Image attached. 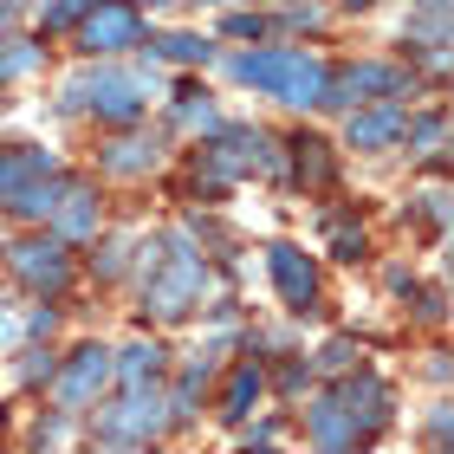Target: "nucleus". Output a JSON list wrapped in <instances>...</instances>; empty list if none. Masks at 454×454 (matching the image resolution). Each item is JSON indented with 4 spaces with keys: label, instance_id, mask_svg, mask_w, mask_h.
I'll list each match as a JSON object with an SVG mask.
<instances>
[{
    "label": "nucleus",
    "instance_id": "a211bd4d",
    "mask_svg": "<svg viewBox=\"0 0 454 454\" xmlns=\"http://www.w3.org/2000/svg\"><path fill=\"white\" fill-rule=\"evenodd\" d=\"M150 46H156L162 59H182V66L208 59V39H195V33H162V39H150Z\"/></svg>",
    "mask_w": 454,
    "mask_h": 454
},
{
    "label": "nucleus",
    "instance_id": "0eeeda50",
    "mask_svg": "<svg viewBox=\"0 0 454 454\" xmlns=\"http://www.w3.org/2000/svg\"><path fill=\"white\" fill-rule=\"evenodd\" d=\"M403 78L389 72V66H350L338 85L325 78V91H318V105H357V98H377V91H396Z\"/></svg>",
    "mask_w": 454,
    "mask_h": 454
},
{
    "label": "nucleus",
    "instance_id": "7ed1b4c3",
    "mask_svg": "<svg viewBox=\"0 0 454 454\" xmlns=\"http://www.w3.org/2000/svg\"><path fill=\"white\" fill-rule=\"evenodd\" d=\"M66 105H91L105 117H137L143 111V85H137V78H123V72H85V78H72V85H66Z\"/></svg>",
    "mask_w": 454,
    "mask_h": 454
},
{
    "label": "nucleus",
    "instance_id": "20e7f679",
    "mask_svg": "<svg viewBox=\"0 0 454 454\" xmlns=\"http://www.w3.org/2000/svg\"><path fill=\"white\" fill-rule=\"evenodd\" d=\"M201 279H208V273H201V254H189V240H176V266L162 279H150V312L156 318H182L189 299L201 293Z\"/></svg>",
    "mask_w": 454,
    "mask_h": 454
},
{
    "label": "nucleus",
    "instance_id": "393cba45",
    "mask_svg": "<svg viewBox=\"0 0 454 454\" xmlns=\"http://www.w3.org/2000/svg\"><path fill=\"white\" fill-rule=\"evenodd\" d=\"M227 33H234V39H260V20L254 13H234V20H227Z\"/></svg>",
    "mask_w": 454,
    "mask_h": 454
},
{
    "label": "nucleus",
    "instance_id": "f3484780",
    "mask_svg": "<svg viewBox=\"0 0 454 454\" xmlns=\"http://www.w3.org/2000/svg\"><path fill=\"white\" fill-rule=\"evenodd\" d=\"M409 39H428V46H442V39H448V0H422V13L409 20Z\"/></svg>",
    "mask_w": 454,
    "mask_h": 454
},
{
    "label": "nucleus",
    "instance_id": "ddd939ff",
    "mask_svg": "<svg viewBox=\"0 0 454 454\" xmlns=\"http://www.w3.org/2000/svg\"><path fill=\"white\" fill-rule=\"evenodd\" d=\"M312 435H318L325 448H344V442H357V422L344 416V403H318V409H312Z\"/></svg>",
    "mask_w": 454,
    "mask_h": 454
},
{
    "label": "nucleus",
    "instance_id": "a878e982",
    "mask_svg": "<svg viewBox=\"0 0 454 454\" xmlns=\"http://www.w3.org/2000/svg\"><path fill=\"white\" fill-rule=\"evenodd\" d=\"M20 13V0H0V20H13Z\"/></svg>",
    "mask_w": 454,
    "mask_h": 454
},
{
    "label": "nucleus",
    "instance_id": "6e6552de",
    "mask_svg": "<svg viewBox=\"0 0 454 454\" xmlns=\"http://www.w3.org/2000/svg\"><path fill=\"white\" fill-rule=\"evenodd\" d=\"M273 279H279V293H286V305H312V293H318V273H312V260L299 254V247H273Z\"/></svg>",
    "mask_w": 454,
    "mask_h": 454
},
{
    "label": "nucleus",
    "instance_id": "412c9836",
    "mask_svg": "<svg viewBox=\"0 0 454 454\" xmlns=\"http://www.w3.org/2000/svg\"><path fill=\"white\" fill-rule=\"evenodd\" d=\"M299 162H305V176H312V182H325V169H332V162H325V143H312V137L299 143Z\"/></svg>",
    "mask_w": 454,
    "mask_h": 454
},
{
    "label": "nucleus",
    "instance_id": "4be33fe9",
    "mask_svg": "<svg viewBox=\"0 0 454 454\" xmlns=\"http://www.w3.org/2000/svg\"><path fill=\"white\" fill-rule=\"evenodd\" d=\"M409 143H422V150H442V117H422V123H409Z\"/></svg>",
    "mask_w": 454,
    "mask_h": 454
},
{
    "label": "nucleus",
    "instance_id": "5701e85b",
    "mask_svg": "<svg viewBox=\"0 0 454 454\" xmlns=\"http://www.w3.org/2000/svg\"><path fill=\"white\" fill-rule=\"evenodd\" d=\"M85 7H91V0H52V7H46V27H72Z\"/></svg>",
    "mask_w": 454,
    "mask_h": 454
},
{
    "label": "nucleus",
    "instance_id": "39448f33",
    "mask_svg": "<svg viewBox=\"0 0 454 454\" xmlns=\"http://www.w3.org/2000/svg\"><path fill=\"white\" fill-rule=\"evenodd\" d=\"M247 169L273 176V169H279L273 143H266L260 130H221V143L208 150V176H247Z\"/></svg>",
    "mask_w": 454,
    "mask_h": 454
},
{
    "label": "nucleus",
    "instance_id": "b1692460",
    "mask_svg": "<svg viewBox=\"0 0 454 454\" xmlns=\"http://www.w3.org/2000/svg\"><path fill=\"white\" fill-rule=\"evenodd\" d=\"M332 247H338V260H357V254H364V234H350V227H332Z\"/></svg>",
    "mask_w": 454,
    "mask_h": 454
},
{
    "label": "nucleus",
    "instance_id": "9b49d317",
    "mask_svg": "<svg viewBox=\"0 0 454 454\" xmlns=\"http://www.w3.org/2000/svg\"><path fill=\"white\" fill-rule=\"evenodd\" d=\"M59 234H72V240H85V234H98V201H91V189L85 182H66V195H59Z\"/></svg>",
    "mask_w": 454,
    "mask_h": 454
},
{
    "label": "nucleus",
    "instance_id": "bb28decb",
    "mask_svg": "<svg viewBox=\"0 0 454 454\" xmlns=\"http://www.w3.org/2000/svg\"><path fill=\"white\" fill-rule=\"evenodd\" d=\"M344 7H370V0H344Z\"/></svg>",
    "mask_w": 454,
    "mask_h": 454
},
{
    "label": "nucleus",
    "instance_id": "4468645a",
    "mask_svg": "<svg viewBox=\"0 0 454 454\" xmlns=\"http://www.w3.org/2000/svg\"><path fill=\"white\" fill-rule=\"evenodd\" d=\"M156 162V143H137V137H123V143H111L105 150V169L111 176H143Z\"/></svg>",
    "mask_w": 454,
    "mask_h": 454
},
{
    "label": "nucleus",
    "instance_id": "423d86ee",
    "mask_svg": "<svg viewBox=\"0 0 454 454\" xmlns=\"http://www.w3.org/2000/svg\"><path fill=\"white\" fill-rule=\"evenodd\" d=\"M105 383H111V350L85 344V350H78V364L66 370V377H59V389H52V396H59V409H85V403H91Z\"/></svg>",
    "mask_w": 454,
    "mask_h": 454
},
{
    "label": "nucleus",
    "instance_id": "6ab92c4d",
    "mask_svg": "<svg viewBox=\"0 0 454 454\" xmlns=\"http://www.w3.org/2000/svg\"><path fill=\"white\" fill-rule=\"evenodd\" d=\"M39 169H52V162L39 156V150H33V156H0V195H13L20 182H27V176H39Z\"/></svg>",
    "mask_w": 454,
    "mask_h": 454
},
{
    "label": "nucleus",
    "instance_id": "9d476101",
    "mask_svg": "<svg viewBox=\"0 0 454 454\" xmlns=\"http://www.w3.org/2000/svg\"><path fill=\"white\" fill-rule=\"evenodd\" d=\"M13 266L27 286H66V247L59 240H33V247H13Z\"/></svg>",
    "mask_w": 454,
    "mask_h": 454
},
{
    "label": "nucleus",
    "instance_id": "dca6fc26",
    "mask_svg": "<svg viewBox=\"0 0 454 454\" xmlns=\"http://www.w3.org/2000/svg\"><path fill=\"white\" fill-rule=\"evenodd\" d=\"M156 370H162V350H156V344H130V350L117 357V377H123V383H150Z\"/></svg>",
    "mask_w": 454,
    "mask_h": 454
},
{
    "label": "nucleus",
    "instance_id": "f8f14e48",
    "mask_svg": "<svg viewBox=\"0 0 454 454\" xmlns=\"http://www.w3.org/2000/svg\"><path fill=\"white\" fill-rule=\"evenodd\" d=\"M396 137H403V111L396 105L350 117V150H383V143H396Z\"/></svg>",
    "mask_w": 454,
    "mask_h": 454
},
{
    "label": "nucleus",
    "instance_id": "2eb2a0df",
    "mask_svg": "<svg viewBox=\"0 0 454 454\" xmlns=\"http://www.w3.org/2000/svg\"><path fill=\"white\" fill-rule=\"evenodd\" d=\"M254 396H260V364H240L234 377H227V416H254Z\"/></svg>",
    "mask_w": 454,
    "mask_h": 454
},
{
    "label": "nucleus",
    "instance_id": "f03ea898",
    "mask_svg": "<svg viewBox=\"0 0 454 454\" xmlns=\"http://www.w3.org/2000/svg\"><path fill=\"white\" fill-rule=\"evenodd\" d=\"M162 428V409L156 396L143 383H130V396H123V409H105L98 416V442H111V448H137V442H150Z\"/></svg>",
    "mask_w": 454,
    "mask_h": 454
},
{
    "label": "nucleus",
    "instance_id": "aec40b11",
    "mask_svg": "<svg viewBox=\"0 0 454 454\" xmlns=\"http://www.w3.org/2000/svg\"><path fill=\"white\" fill-rule=\"evenodd\" d=\"M39 66V46H13V52H0V78H20V72H33Z\"/></svg>",
    "mask_w": 454,
    "mask_h": 454
},
{
    "label": "nucleus",
    "instance_id": "1a4fd4ad",
    "mask_svg": "<svg viewBox=\"0 0 454 454\" xmlns=\"http://www.w3.org/2000/svg\"><path fill=\"white\" fill-rule=\"evenodd\" d=\"M85 46L91 52H123V46H137V13L130 7H98L85 20Z\"/></svg>",
    "mask_w": 454,
    "mask_h": 454
},
{
    "label": "nucleus",
    "instance_id": "f257e3e1",
    "mask_svg": "<svg viewBox=\"0 0 454 454\" xmlns=\"http://www.w3.org/2000/svg\"><path fill=\"white\" fill-rule=\"evenodd\" d=\"M234 78H247V85H260V91H279L286 105H318V91H325V66L293 52V46L234 59Z\"/></svg>",
    "mask_w": 454,
    "mask_h": 454
}]
</instances>
